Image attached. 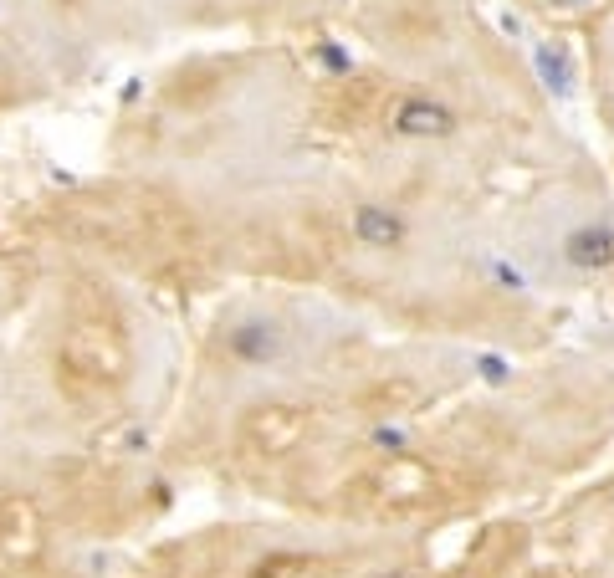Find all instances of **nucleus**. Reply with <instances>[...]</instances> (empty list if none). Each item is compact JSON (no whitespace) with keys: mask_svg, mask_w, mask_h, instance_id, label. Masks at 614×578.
Listing matches in <instances>:
<instances>
[{"mask_svg":"<svg viewBox=\"0 0 614 578\" xmlns=\"http://www.w3.org/2000/svg\"><path fill=\"white\" fill-rule=\"evenodd\" d=\"M441 497V471L420 456H389L348 486V502L364 512H415Z\"/></svg>","mask_w":614,"mask_h":578,"instance_id":"f257e3e1","label":"nucleus"},{"mask_svg":"<svg viewBox=\"0 0 614 578\" xmlns=\"http://www.w3.org/2000/svg\"><path fill=\"white\" fill-rule=\"evenodd\" d=\"M62 369H67V379L82 389H103V384H113L118 374H123V338H118V328H108V323H77L72 333H67V343H62Z\"/></svg>","mask_w":614,"mask_h":578,"instance_id":"f03ea898","label":"nucleus"},{"mask_svg":"<svg viewBox=\"0 0 614 578\" xmlns=\"http://www.w3.org/2000/svg\"><path fill=\"white\" fill-rule=\"evenodd\" d=\"M307 430H313V410L307 405H256L241 420V440L256 456H292Z\"/></svg>","mask_w":614,"mask_h":578,"instance_id":"7ed1b4c3","label":"nucleus"},{"mask_svg":"<svg viewBox=\"0 0 614 578\" xmlns=\"http://www.w3.org/2000/svg\"><path fill=\"white\" fill-rule=\"evenodd\" d=\"M226 348H231V359L261 369V364H272L277 353L287 348V338H282V328H277L272 318H251V323H236V328H231Z\"/></svg>","mask_w":614,"mask_h":578,"instance_id":"20e7f679","label":"nucleus"},{"mask_svg":"<svg viewBox=\"0 0 614 578\" xmlns=\"http://www.w3.org/2000/svg\"><path fill=\"white\" fill-rule=\"evenodd\" d=\"M389 123H394V133H405V139H446L456 128V113L441 103H425V98H405Z\"/></svg>","mask_w":614,"mask_h":578,"instance_id":"39448f33","label":"nucleus"},{"mask_svg":"<svg viewBox=\"0 0 614 578\" xmlns=\"http://www.w3.org/2000/svg\"><path fill=\"white\" fill-rule=\"evenodd\" d=\"M354 241L374 246V251H389V246L405 241V220L394 215L389 205H359L354 210Z\"/></svg>","mask_w":614,"mask_h":578,"instance_id":"423d86ee","label":"nucleus"},{"mask_svg":"<svg viewBox=\"0 0 614 578\" xmlns=\"http://www.w3.org/2000/svg\"><path fill=\"white\" fill-rule=\"evenodd\" d=\"M568 261L609 266L614 261V231H574V236H568Z\"/></svg>","mask_w":614,"mask_h":578,"instance_id":"0eeeda50","label":"nucleus"},{"mask_svg":"<svg viewBox=\"0 0 614 578\" xmlns=\"http://www.w3.org/2000/svg\"><path fill=\"white\" fill-rule=\"evenodd\" d=\"M318 558H302V553H277L267 563H256L251 578H318Z\"/></svg>","mask_w":614,"mask_h":578,"instance_id":"6e6552de","label":"nucleus"},{"mask_svg":"<svg viewBox=\"0 0 614 578\" xmlns=\"http://www.w3.org/2000/svg\"><path fill=\"white\" fill-rule=\"evenodd\" d=\"M543 6H553V11H579V6H589V0H543Z\"/></svg>","mask_w":614,"mask_h":578,"instance_id":"1a4fd4ad","label":"nucleus"}]
</instances>
